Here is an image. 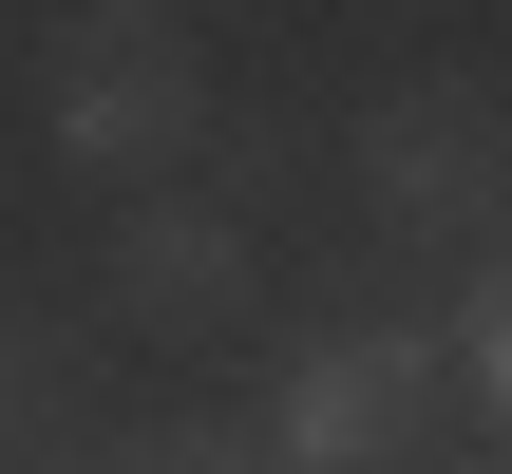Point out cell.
Returning <instances> with one entry per match:
<instances>
[{
	"label": "cell",
	"instance_id": "obj_2",
	"mask_svg": "<svg viewBox=\"0 0 512 474\" xmlns=\"http://www.w3.org/2000/svg\"><path fill=\"white\" fill-rule=\"evenodd\" d=\"M437 418H456V323H380V304L304 323L285 380H266V456L285 474H437L456 456Z\"/></svg>",
	"mask_w": 512,
	"mask_h": 474
},
{
	"label": "cell",
	"instance_id": "obj_5",
	"mask_svg": "<svg viewBox=\"0 0 512 474\" xmlns=\"http://www.w3.org/2000/svg\"><path fill=\"white\" fill-rule=\"evenodd\" d=\"M76 418V342L38 304H0V474H38V437Z\"/></svg>",
	"mask_w": 512,
	"mask_h": 474
},
{
	"label": "cell",
	"instance_id": "obj_1",
	"mask_svg": "<svg viewBox=\"0 0 512 474\" xmlns=\"http://www.w3.org/2000/svg\"><path fill=\"white\" fill-rule=\"evenodd\" d=\"M38 133H57V171H95V190L152 209L171 152H209V38L171 0H76L38 38Z\"/></svg>",
	"mask_w": 512,
	"mask_h": 474
},
{
	"label": "cell",
	"instance_id": "obj_4",
	"mask_svg": "<svg viewBox=\"0 0 512 474\" xmlns=\"http://www.w3.org/2000/svg\"><path fill=\"white\" fill-rule=\"evenodd\" d=\"M114 323H152V342H228L247 304H266V247H247V209H209V190H152V209H114Z\"/></svg>",
	"mask_w": 512,
	"mask_h": 474
},
{
	"label": "cell",
	"instance_id": "obj_6",
	"mask_svg": "<svg viewBox=\"0 0 512 474\" xmlns=\"http://www.w3.org/2000/svg\"><path fill=\"white\" fill-rule=\"evenodd\" d=\"M76 474H285V456H266V418H133V437H95Z\"/></svg>",
	"mask_w": 512,
	"mask_h": 474
},
{
	"label": "cell",
	"instance_id": "obj_8",
	"mask_svg": "<svg viewBox=\"0 0 512 474\" xmlns=\"http://www.w3.org/2000/svg\"><path fill=\"white\" fill-rule=\"evenodd\" d=\"M437 474H512V456H437Z\"/></svg>",
	"mask_w": 512,
	"mask_h": 474
},
{
	"label": "cell",
	"instance_id": "obj_3",
	"mask_svg": "<svg viewBox=\"0 0 512 474\" xmlns=\"http://www.w3.org/2000/svg\"><path fill=\"white\" fill-rule=\"evenodd\" d=\"M342 171L399 247H512V95L494 76H380Z\"/></svg>",
	"mask_w": 512,
	"mask_h": 474
},
{
	"label": "cell",
	"instance_id": "obj_7",
	"mask_svg": "<svg viewBox=\"0 0 512 474\" xmlns=\"http://www.w3.org/2000/svg\"><path fill=\"white\" fill-rule=\"evenodd\" d=\"M456 399L494 418V456H512V247H475V285H456Z\"/></svg>",
	"mask_w": 512,
	"mask_h": 474
}]
</instances>
